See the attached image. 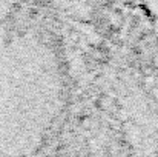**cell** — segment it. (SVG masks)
Wrapping results in <instances>:
<instances>
[{
    "mask_svg": "<svg viewBox=\"0 0 158 157\" xmlns=\"http://www.w3.org/2000/svg\"><path fill=\"white\" fill-rule=\"evenodd\" d=\"M95 105L100 111H115L117 109V103L114 99H110L109 96L106 94H102L100 97L95 99Z\"/></svg>",
    "mask_w": 158,
    "mask_h": 157,
    "instance_id": "6da1fadb",
    "label": "cell"
},
{
    "mask_svg": "<svg viewBox=\"0 0 158 157\" xmlns=\"http://www.w3.org/2000/svg\"><path fill=\"white\" fill-rule=\"evenodd\" d=\"M80 125H81L83 129H92V117L83 116V117L80 119Z\"/></svg>",
    "mask_w": 158,
    "mask_h": 157,
    "instance_id": "7a4b0ae2",
    "label": "cell"
},
{
    "mask_svg": "<svg viewBox=\"0 0 158 157\" xmlns=\"http://www.w3.org/2000/svg\"><path fill=\"white\" fill-rule=\"evenodd\" d=\"M141 76H143V77H152V76H154V66H152V65H144V66H141Z\"/></svg>",
    "mask_w": 158,
    "mask_h": 157,
    "instance_id": "3957f363",
    "label": "cell"
},
{
    "mask_svg": "<svg viewBox=\"0 0 158 157\" xmlns=\"http://www.w3.org/2000/svg\"><path fill=\"white\" fill-rule=\"evenodd\" d=\"M69 40H71L74 45H78V43H80V33L72 29V31L69 33Z\"/></svg>",
    "mask_w": 158,
    "mask_h": 157,
    "instance_id": "277c9868",
    "label": "cell"
},
{
    "mask_svg": "<svg viewBox=\"0 0 158 157\" xmlns=\"http://www.w3.org/2000/svg\"><path fill=\"white\" fill-rule=\"evenodd\" d=\"M149 94H151L152 100L158 102V85H154V86H152V88L149 89Z\"/></svg>",
    "mask_w": 158,
    "mask_h": 157,
    "instance_id": "5b68a950",
    "label": "cell"
}]
</instances>
